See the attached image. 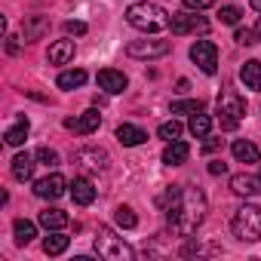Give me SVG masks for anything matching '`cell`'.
I'll return each instance as SVG.
<instances>
[{
	"mask_svg": "<svg viewBox=\"0 0 261 261\" xmlns=\"http://www.w3.org/2000/svg\"><path fill=\"white\" fill-rule=\"evenodd\" d=\"M65 31L74 34V37H83L86 34V22H65Z\"/></svg>",
	"mask_w": 261,
	"mask_h": 261,
	"instance_id": "obj_34",
	"label": "cell"
},
{
	"mask_svg": "<svg viewBox=\"0 0 261 261\" xmlns=\"http://www.w3.org/2000/svg\"><path fill=\"white\" fill-rule=\"evenodd\" d=\"M191 62H197L203 74H215L218 71V49H215V43L212 40H197L191 46Z\"/></svg>",
	"mask_w": 261,
	"mask_h": 261,
	"instance_id": "obj_7",
	"label": "cell"
},
{
	"mask_svg": "<svg viewBox=\"0 0 261 261\" xmlns=\"http://www.w3.org/2000/svg\"><path fill=\"white\" fill-rule=\"evenodd\" d=\"M68 243H71V240H68L62 230H49V237L43 240V252H46V255H62V252L68 249Z\"/></svg>",
	"mask_w": 261,
	"mask_h": 261,
	"instance_id": "obj_26",
	"label": "cell"
},
{
	"mask_svg": "<svg viewBox=\"0 0 261 261\" xmlns=\"http://www.w3.org/2000/svg\"><path fill=\"white\" fill-rule=\"evenodd\" d=\"M230 230H233V237L243 240V243L261 240V206L243 203V206L233 212V218H230Z\"/></svg>",
	"mask_w": 261,
	"mask_h": 261,
	"instance_id": "obj_3",
	"label": "cell"
},
{
	"mask_svg": "<svg viewBox=\"0 0 261 261\" xmlns=\"http://www.w3.org/2000/svg\"><path fill=\"white\" fill-rule=\"evenodd\" d=\"M203 111V101L200 98H181V101H172V114H197Z\"/></svg>",
	"mask_w": 261,
	"mask_h": 261,
	"instance_id": "obj_30",
	"label": "cell"
},
{
	"mask_svg": "<svg viewBox=\"0 0 261 261\" xmlns=\"http://www.w3.org/2000/svg\"><path fill=\"white\" fill-rule=\"evenodd\" d=\"M83 83H86V71H80V68L59 74V89H80Z\"/></svg>",
	"mask_w": 261,
	"mask_h": 261,
	"instance_id": "obj_27",
	"label": "cell"
},
{
	"mask_svg": "<svg viewBox=\"0 0 261 261\" xmlns=\"http://www.w3.org/2000/svg\"><path fill=\"white\" fill-rule=\"evenodd\" d=\"M240 16H243V13H240L237 7H221V13H218V19H221L224 25H237V22H240Z\"/></svg>",
	"mask_w": 261,
	"mask_h": 261,
	"instance_id": "obj_33",
	"label": "cell"
},
{
	"mask_svg": "<svg viewBox=\"0 0 261 261\" xmlns=\"http://www.w3.org/2000/svg\"><path fill=\"white\" fill-rule=\"evenodd\" d=\"M19 49H22L19 37H7V53H10V56H19Z\"/></svg>",
	"mask_w": 261,
	"mask_h": 261,
	"instance_id": "obj_38",
	"label": "cell"
},
{
	"mask_svg": "<svg viewBox=\"0 0 261 261\" xmlns=\"http://www.w3.org/2000/svg\"><path fill=\"white\" fill-rule=\"evenodd\" d=\"M46 31H49V19H46V16H28V19H25V43L40 40Z\"/></svg>",
	"mask_w": 261,
	"mask_h": 261,
	"instance_id": "obj_20",
	"label": "cell"
},
{
	"mask_svg": "<svg viewBox=\"0 0 261 261\" xmlns=\"http://www.w3.org/2000/svg\"><path fill=\"white\" fill-rule=\"evenodd\" d=\"M230 191H233L237 197H255V194H261V178L233 175V178H230Z\"/></svg>",
	"mask_w": 261,
	"mask_h": 261,
	"instance_id": "obj_15",
	"label": "cell"
},
{
	"mask_svg": "<svg viewBox=\"0 0 261 261\" xmlns=\"http://www.w3.org/2000/svg\"><path fill=\"white\" fill-rule=\"evenodd\" d=\"M71 197H74L77 206H89V203L95 200V185H92L89 178H74V185H71Z\"/></svg>",
	"mask_w": 261,
	"mask_h": 261,
	"instance_id": "obj_19",
	"label": "cell"
},
{
	"mask_svg": "<svg viewBox=\"0 0 261 261\" xmlns=\"http://www.w3.org/2000/svg\"><path fill=\"white\" fill-rule=\"evenodd\" d=\"M188 129H191V136H194V139H206V136H209V129H212V117L203 114V111H197V114H191Z\"/></svg>",
	"mask_w": 261,
	"mask_h": 261,
	"instance_id": "obj_24",
	"label": "cell"
},
{
	"mask_svg": "<svg viewBox=\"0 0 261 261\" xmlns=\"http://www.w3.org/2000/svg\"><path fill=\"white\" fill-rule=\"evenodd\" d=\"M37 221L46 230H62V227H68V212H62V209H43L37 215Z\"/></svg>",
	"mask_w": 261,
	"mask_h": 261,
	"instance_id": "obj_22",
	"label": "cell"
},
{
	"mask_svg": "<svg viewBox=\"0 0 261 261\" xmlns=\"http://www.w3.org/2000/svg\"><path fill=\"white\" fill-rule=\"evenodd\" d=\"M34 160H37V157H31V154H16V157H13V178H16V181H31V175H34Z\"/></svg>",
	"mask_w": 261,
	"mask_h": 261,
	"instance_id": "obj_21",
	"label": "cell"
},
{
	"mask_svg": "<svg viewBox=\"0 0 261 261\" xmlns=\"http://www.w3.org/2000/svg\"><path fill=\"white\" fill-rule=\"evenodd\" d=\"M252 10H258V13H261V0H252Z\"/></svg>",
	"mask_w": 261,
	"mask_h": 261,
	"instance_id": "obj_39",
	"label": "cell"
},
{
	"mask_svg": "<svg viewBox=\"0 0 261 261\" xmlns=\"http://www.w3.org/2000/svg\"><path fill=\"white\" fill-rule=\"evenodd\" d=\"M65 126H68V129H74L77 136H92L95 129L101 126V114H98L95 108H89V111H83L80 117H68V120H65Z\"/></svg>",
	"mask_w": 261,
	"mask_h": 261,
	"instance_id": "obj_11",
	"label": "cell"
},
{
	"mask_svg": "<svg viewBox=\"0 0 261 261\" xmlns=\"http://www.w3.org/2000/svg\"><path fill=\"white\" fill-rule=\"evenodd\" d=\"M34 157H37L43 166H59V154H56L53 148H37V151H34Z\"/></svg>",
	"mask_w": 261,
	"mask_h": 261,
	"instance_id": "obj_32",
	"label": "cell"
},
{
	"mask_svg": "<svg viewBox=\"0 0 261 261\" xmlns=\"http://www.w3.org/2000/svg\"><path fill=\"white\" fill-rule=\"evenodd\" d=\"M117 142L123 148H136V145H145L148 142V133H145V129H139V126H133V123H120L117 126Z\"/></svg>",
	"mask_w": 261,
	"mask_h": 261,
	"instance_id": "obj_13",
	"label": "cell"
},
{
	"mask_svg": "<svg viewBox=\"0 0 261 261\" xmlns=\"http://www.w3.org/2000/svg\"><path fill=\"white\" fill-rule=\"evenodd\" d=\"M114 221H117V227H123V230H133V227L139 224L136 212L129 209V206H117V209H114Z\"/></svg>",
	"mask_w": 261,
	"mask_h": 261,
	"instance_id": "obj_28",
	"label": "cell"
},
{
	"mask_svg": "<svg viewBox=\"0 0 261 261\" xmlns=\"http://www.w3.org/2000/svg\"><path fill=\"white\" fill-rule=\"evenodd\" d=\"M92 249H95V255L105 258V261H133V258H136L133 246H129L123 237H117L111 227H98Z\"/></svg>",
	"mask_w": 261,
	"mask_h": 261,
	"instance_id": "obj_4",
	"label": "cell"
},
{
	"mask_svg": "<svg viewBox=\"0 0 261 261\" xmlns=\"http://www.w3.org/2000/svg\"><path fill=\"white\" fill-rule=\"evenodd\" d=\"M181 133H185V126H181L178 120H166V123H160V129H157V136H160L163 142H175V139H181Z\"/></svg>",
	"mask_w": 261,
	"mask_h": 261,
	"instance_id": "obj_29",
	"label": "cell"
},
{
	"mask_svg": "<svg viewBox=\"0 0 261 261\" xmlns=\"http://www.w3.org/2000/svg\"><path fill=\"white\" fill-rule=\"evenodd\" d=\"M218 148H221V139L206 136V142H203V154H212V151H218Z\"/></svg>",
	"mask_w": 261,
	"mask_h": 261,
	"instance_id": "obj_36",
	"label": "cell"
},
{
	"mask_svg": "<svg viewBox=\"0 0 261 261\" xmlns=\"http://www.w3.org/2000/svg\"><path fill=\"white\" fill-rule=\"evenodd\" d=\"M215 7V0H185V10H209Z\"/></svg>",
	"mask_w": 261,
	"mask_h": 261,
	"instance_id": "obj_35",
	"label": "cell"
},
{
	"mask_svg": "<svg viewBox=\"0 0 261 261\" xmlns=\"http://www.w3.org/2000/svg\"><path fill=\"white\" fill-rule=\"evenodd\" d=\"M169 13L160 7V4H151V0H136V4L126 7V22L145 31V34H157V31H166L169 28Z\"/></svg>",
	"mask_w": 261,
	"mask_h": 261,
	"instance_id": "obj_2",
	"label": "cell"
},
{
	"mask_svg": "<svg viewBox=\"0 0 261 261\" xmlns=\"http://www.w3.org/2000/svg\"><path fill=\"white\" fill-rule=\"evenodd\" d=\"M74 163L86 172H101V169H108V154L98 148H80V151H74Z\"/></svg>",
	"mask_w": 261,
	"mask_h": 261,
	"instance_id": "obj_10",
	"label": "cell"
},
{
	"mask_svg": "<svg viewBox=\"0 0 261 261\" xmlns=\"http://www.w3.org/2000/svg\"><path fill=\"white\" fill-rule=\"evenodd\" d=\"M28 129H31V123H28V117H19L16 120V126H10L7 129V145H13V148H19V145H25V139H28Z\"/></svg>",
	"mask_w": 261,
	"mask_h": 261,
	"instance_id": "obj_23",
	"label": "cell"
},
{
	"mask_svg": "<svg viewBox=\"0 0 261 261\" xmlns=\"http://www.w3.org/2000/svg\"><path fill=\"white\" fill-rule=\"evenodd\" d=\"M218 123H221V129H237L240 126V120L246 117V101L240 98V92L237 89H221V95H218Z\"/></svg>",
	"mask_w": 261,
	"mask_h": 261,
	"instance_id": "obj_5",
	"label": "cell"
},
{
	"mask_svg": "<svg viewBox=\"0 0 261 261\" xmlns=\"http://www.w3.org/2000/svg\"><path fill=\"white\" fill-rule=\"evenodd\" d=\"M169 31L172 34H178V37H185V34H206L209 31V22L200 16V10H181V13H172V19H169Z\"/></svg>",
	"mask_w": 261,
	"mask_h": 261,
	"instance_id": "obj_6",
	"label": "cell"
},
{
	"mask_svg": "<svg viewBox=\"0 0 261 261\" xmlns=\"http://www.w3.org/2000/svg\"><path fill=\"white\" fill-rule=\"evenodd\" d=\"M255 31H258V37H261V16H258V25H255Z\"/></svg>",
	"mask_w": 261,
	"mask_h": 261,
	"instance_id": "obj_40",
	"label": "cell"
},
{
	"mask_svg": "<svg viewBox=\"0 0 261 261\" xmlns=\"http://www.w3.org/2000/svg\"><path fill=\"white\" fill-rule=\"evenodd\" d=\"M98 86H101L108 95H120V92L129 86V80H126V74H123V71L105 68V71H98Z\"/></svg>",
	"mask_w": 261,
	"mask_h": 261,
	"instance_id": "obj_12",
	"label": "cell"
},
{
	"mask_svg": "<svg viewBox=\"0 0 261 261\" xmlns=\"http://www.w3.org/2000/svg\"><path fill=\"white\" fill-rule=\"evenodd\" d=\"M126 53L133 59H160L169 53V43L166 40H133L126 46Z\"/></svg>",
	"mask_w": 261,
	"mask_h": 261,
	"instance_id": "obj_9",
	"label": "cell"
},
{
	"mask_svg": "<svg viewBox=\"0 0 261 261\" xmlns=\"http://www.w3.org/2000/svg\"><path fill=\"white\" fill-rule=\"evenodd\" d=\"M65 191H68V178H65L62 172H53V175L34 181V194H37L40 200H59Z\"/></svg>",
	"mask_w": 261,
	"mask_h": 261,
	"instance_id": "obj_8",
	"label": "cell"
},
{
	"mask_svg": "<svg viewBox=\"0 0 261 261\" xmlns=\"http://www.w3.org/2000/svg\"><path fill=\"white\" fill-rule=\"evenodd\" d=\"M258 178H261V172H258Z\"/></svg>",
	"mask_w": 261,
	"mask_h": 261,
	"instance_id": "obj_41",
	"label": "cell"
},
{
	"mask_svg": "<svg viewBox=\"0 0 261 261\" xmlns=\"http://www.w3.org/2000/svg\"><path fill=\"white\" fill-rule=\"evenodd\" d=\"M230 151H233V160H237V163H261L258 148H255L252 142H246V139H237V142L230 145Z\"/></svg>",
	"mask_w": 261,
	"mask_h": 261,
	"instance_id": "obj_18",
	"label": "cell"
},
{
	"mask_svg": "<svg viewBox=\"0 0 261 261\" xmlns=\"http://www.w3.org/2000/svg\"><path fill=\"white\" fill-rule=\"evenodd\" d=\"M46 59H49V65H68L74 59V40H56L49 46Z\"/></svg>",
	"mask_w": 261,
	"mask_h": 261,
	"instance_id": "obj_17",
	"label": "cell"
},
{
	"mask_svg": "<svg viewBox=\"0 0 261 261\" xmlns=\"http://www.w3.org/2000/svg\"><path fill=\"white\" fill-rule=\"evenodd\" d=\"M233 40H237V43H243V46H255V43H261L258 31H252V28H237Z\"/></svg>",
	"mask_w": 261,
	"mask_h": 261,
	"instance_id": "obj_31",
	"label": "cell"
},
{
	"mask_svg": "<svg viewBox=\"0 0 261 261\" xmlns=\"http://www.w3.org/2000/svg\"><path fill=\"white\" fill-rule=\"evenodd\" d=\"M240 80L246 83V89L261 92V62H258V59H249V62L240 68Z\"/></svg>",
	"mask_w": 261,
	"mask_h": 261,
	"instance_id": "obj_16",
	"label": "cell"
},
{
	"mask_svg": "<svg viewBox=\"0 0 261 261\" xmlns=\"http://www.w3.org/2000/svg\"><path fill=\"white\" fill-rule=\"evenodd\" d=\"M13 233H16V243H19V246H28V243L37 237V227H34V221H28V218H16V221H13Z\"/></svg>",
	"mask_w": 261,
	"mask_h": 261,
	"instance_id": "obj_25",
	"label": "cell"
},
{
	"mask_svg": "<svg viewBox=\"0 0 261 261\" xmlns=\"http://www.w3.org/2000/svg\"><path fill=\"white\" fill-rule=\"evenodd\" d=\"M188 157H191L188 142H181V139L166 142V148H163V163L166 166H181V163H188Z\"/></svg>",
	"mask_w": 261,
	"mask_h": 261,
	"instance_id": "obj_14",
	"label": "cell"
},
{
	"mask_svg": "<svg viewBox=\"0 0 261 261\" xmlns=\"http://www.w3.org/2000/svg\"><path fill=\"white\" fill-rule=\"evenodd\" d=\"M160 203L166 209V221L175 237H191L206 218V194L200 188L172 185V188H166V197Z\"/></svg>",
	"mask_w": 261,
	"mask_h": 261,
	"instance_id": "obj_1",
	"label": "cell"
},
{
	"mask_svg": "<svg viewBox=\"0 0 261 261\" xmlns=\"http://www.w3.org/2000/svg\"><path fill=\"white\" fill-rule=\"evenodd\" d=\"M224 172H227V163H221V160L209 163V175H224Z\"/></svg>",
	"mask_w": 261,
	"mask_h": 261,
	"instance_id": "obj_37",
	"label": "cell"
}]
</instances>
